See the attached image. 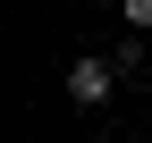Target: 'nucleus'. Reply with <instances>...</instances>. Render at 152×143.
Returning <instances> with one entry per match:
<instances>
[{
	"instance_id": "1",
	"label": "nucleus",
	"mask_w": 152,
	"mask_h": 143,
	"mask_svg": "<svg viewBox=\"0 0 152 143\" xmlns=\"http://www.w3.org/2000/svg\"><path fill=\"white\" fill-rule=\"evenodd\" d=\"M118 76H127L118 59H76V67H68V101H85V110H102V101L118 93Z\"/></svg>"
},
{
	"instance_id": "2",
	"label": "nucleus",
	"mask_w": 152,
	"mask_h": 143,
	"mask_svg": "<svg viewBox=\"0 0 152 143\" xmlns=\"http://www.w3.org/2000/svg\"><path fill=\"white\" fill-rule=\"evenodd\" d=\"M127 9V25H152V0H118Z\"/></svg>"
}]
</instances>
